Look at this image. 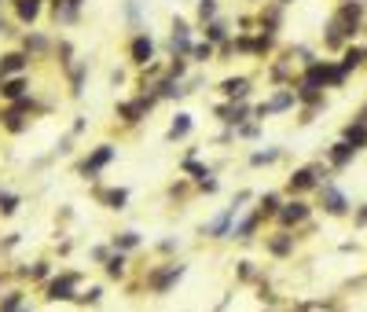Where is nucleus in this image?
Here are the masks:
<instances>
[{
    "mask_svg": "<svg viewBox=\"0 0 367 312\" xmlns=\"http://www.w3.org/2000/svg\"><path fill=\"white\" fill-rule=\"evenodd\" d=\"M140 243H143L140 231H117V236L111 239V250H117V254H133Z\"/></svg>",
    "mask_w": 367,
    "mask_h": 312,
    "instance_id": "nucleus-18",
    "label": "nucleus"
},
{
    "mask_svg": "<svg viewBox=\"0 0 367 312\" xmlns=\"http://www.w3.org/2000/svg\"><path fill=\"white\" fill-rule=\"evenodd\" d=\"M261 224H265V217H261L257 210H254V213H246V217H239V220H235L231 239H235V243H250V239L257 236V228H261Z\"/></svg>",
    "mask_w": 367,
    "mask_h": 312,
    "instance_id": "nucleus-9",
    "label": "nucleus"
},
{
    "mask_svg": "<svg viewBox=\"0 0 367 312\" xmlns=\"http://www.w3.org/2000/svg\"><path fill=\"white\" fill-rule=\"evenodd\" d=\"M320 206H323L327 217H349V199L334 180H327V184L320 188Z\"/></svg>",
    "mask_w": 367,
    "mask_h": 312,
    "instance_id": "nucleus-6",
    "label": "nucleus"
},
{
    "mask_svg": "<svg viewBox=\"0 0 367 312\" xmlns=\"http://www.w3.org/2000/svg\"><path fill=\"white\" fill-rule=\"evenodd\" d=\"M342 140H345V144H352L357 151H364V147H367V125L352 118V122L342 129Z\"/></svg>",
    "mask_w": 367,
    "mask_h": 312,
    "instance_id": "nucleus-15",
    "label": "nucleus"
},
{
    "mask_svg": "<svg viewBox=\"0 0 367 312\" xmlns=\"http://www.w3.org/2000/svg\"><path fill=\"white\" fill-rule=\"evenodd\" d=\"M99 297H103V287H92V290H85L81 297H77V305H96Z\"/></svg>",
    "mask_w": 367,
    "mask_h": 312,
    "instance_id": "nucleus-28",
    "label": "nucleus"
},
{
    "mask_svg": "<svg viewBox=\"0 0 367 312\" xmlns=\"http://www.w3.org/2000/svg\"><path fill=\"white\" fill-rule=\"evenodd\" d=\"M265 250L272 254V257H291L294 254V231H286V228H279V231H272V236L265 239Z\"/></svg>",
    "mask_w": 367,
    "mask_h": 312,
    "instance_id": "nucleus-8",
    "label": "nucleus"
},
{
    "mask_svg": "<svg viewBox=\"0 0 367 312\" xmlns=\"http://www.w3.org/2000/svg\"><path fill=\"white\" fill-rule=\"evenodd\" d=\"M279 210H283V195L268 191V195H261V199H257V213L265 217V220H275V217H279Z\"/></svg>",
    "mask_w": 367,
    "mask_h": 312,
    "instance_id": "nucleus-16",
    "label": "nucleus"
},
{
    "mask_svg": "<svg viewBox=\"0 0 367 312\" xmlns=\"http://www.w3.org/2000/svg\"><path fill=\"white\" fill-rule=\"evenodd\" d=\"M129 59H133L136 67H151V63H154V41L147 33L133 37V44H129Z\"/></svg>",
    "mask_w": 367,
    "mask_h": 312,
    "instance_id": "nucleus-10",
    "label": "nucleus"
},
{
    "mask_svg": "<svg viewBox=\"0 0 367 312\" xmlns=\"http://www.w3.org/2000/svg\"><path fill=\"white\" fill-rule=\"evenodd\" d=\"M26 96H30V81H26V74L0 81V99H4V103H19V99H26Z\"/></svg>",
    "mask_w": 367,
    "mask_h": 312,
    "instance_id": "nucleus-12",
    "label": "nucleus"
},
{
    "mask_svg": "<svg viewBox=\"0 0 367 312\" xmlns=\"http://www.w3.org/2000/svg\"><path fill=\"white\" fill-rule=\"evenodd\" d=\"M206 41L213 44V48H217V44H228V26H225V22H209V26H206Z\"/></svg>",
    "mask_w": 367,
    "mask_h": 312,
    "instance_id": "nucleus-22",
    "label": "nucleus"
},
{
    "mask_svg": "<svg viewBox=\"0 0 367 312\" xmlns=\"http://www.w3.org/2000/svg\"><path fill=\"white\" fill-rule=\"evenodd\" d=\"M114 158H117V147H114V144H96V147L88 151V158L81 162V176H85V180H96Z\"/></svg>",
    "mask_w": 367,
    "mask_h": 312,
    "instance_id": "nucleus-4",
    "label": "nucleus"
},
{
    "mask_svg": "<svg viewBox=\"0 0 367 312\" xmlns=\"http://www.w3.org/2000/svg\"><path fill=\"white\" fill-rule=\"evenodd\" d=\"M125 265H129V257L114 250V254L107 257V261H103V272H107L111 279H122V276H125Z\"/></svg>",
    "mask_w": 367,
    "mask_h": 312,
    "instance_id": "nucleus-20",
    "label": "nucleus"
},
{
    "mask_svg": "<svg viewBox=\"0 0 367 312\" xmlns=\"http://www.w3.org/2000/svg\"><path fill=\"white\" fill-rule=\"evenodd\" d=\"M96 199L107 206V210H125L129 191H125V188H107V191H96Z\"/></svg>",
    "mask_w": 367,
    "mask_h": 312,
    "instance_id": "nucleus-17",
    "label": "nucleus"
},
{
    "mask_svg": "<svg viewBox=\"0 0 367 312\" xmlns=\"http://www.w3.org/2000/svg\"><path fill=\"white\" fill-rule=\"evenodd\" d=\"M19 210V195H11V191H0V217H11Z\"/></svg>",
    "mask_w": 367,
    "mask_h": 312,
    "instance_id": "nucleus-25",
    "label": "nucleus"
},
{
    "mask_svg": "<svg viewBox=\"0 0 367 312\" xmlns=\"http://www.w3.org/2000/svg\"><path fill=\"white\" fill-rule=\"evenodd\" d=\"M180 169H184V173H191V180H199V184H206V180L213 176V173H209L206 165H199L195 158H184V162H180Z\"/></svg>",
    "mask_w": 367,
    "mask_h": 312,
    "instance_id": "nucleus-23",
    "label": "nucleus"
},
{
    "mask_svg": "<svg viewBox=\"0 0 367 312\" xmlns=\"http://www.w3.org/2000/svg\"><path fill=\"white\" fill-rule=\"evenodd\" d=\"M357 224H360V228L367 224V206H360V210H357Z\"/></svg>",
    "mask_w": 367,
    "mask_h": 312,
    "instance_id": "nucleus-30",
    "label": "nucleus"
},
{
    "mask_svg": "<svg viewBox=\"0 0 367 312\" xmlns=\"http://www.w3.org/2000/svg\"><path fill=\"white\" fill-rule=\"evenodd\" d=\"M246 114H250L246 103H220V107H217V118L225 122V125H231V129H239L246 122Z\"/></svg>",
    "mask_w": 367,
    "mask_h": 312,
    "instance_id": "nucleus-13",
    "label": "nucleus"
},
{
    "mask_svg": "<svg viewBox=\"0 0 367 312\" xmlns=\"http://www.w3.org/2000/svg\"><path fill=\"white\" fill-rule=\"evenodd\" d=\"M279 4H291V0H279Z\"/></svg>",
    "mask_w": 367,
    "mask_h": 312,
    "instance_id": "nucleus-31",
    "label": "nucleus"
},
{
    "mask_svg": "<svg viewBox=\"0 0 367 312\" xmlns=\"http://www.w3.org/2000/svg\"><path fill=\"white\" fill-rule=\"evenodd\" d=\"M191 56H195V63H209V59L217 56V48L206 41V44H195V51H191Z\"/></svg>",
    "mask_w": 367,
    "mask_h": 312,
    "instance_id": "nucleus-27",
    "label": "nucleus"
},
{
    "mask_svg": "<svg viewBox=\"0 0 367 312\" xmlns=\"http://www.w3.org/2000/svg\"><path fill=\"white\" fill-rule=\"evenodd\" d=\"M357 154H360V151L352 147V144H345V140L331 144V147H327V162H331V173H342V169H349Z\"/></svg>",
    "mask_w": 367,
    "mask_h": 312,
    "instance_id": "nucleus-7",
    "label": "nucleus"
},
{
    "mask_svg": "<svg viewBox=\"0 0 367 312\" xmlns=\"http://www.w3.org/2000/svg\"><path fill=\"white\" fill-rule=\"evenodd\" d=\"M15 15L22 26L37 22V15H41V0H15Z\"/></svg>",
    "mask_w": 367,
    "mask_h": 312,
    "instance_id": "nucleus-19",
    "label": "nucleus"
},
{
    "mask_svg": "<svg viewBox=\"0 0 367 312\" xmlns=\"http://www.w3.org/2000/svg\"><path fill=\"white\" fill-rule=\"evenodd\" d=\"M217 15V4H213V0H202V4H199V19H213Z\"/></svg>",
    "mask_w": 367,
    "mask_h": 312,
    "instance_id": "nucleus-29",
    "label": "nucleus"
},
{
    "mask_svg": "<svg viewBox=\"0 0 367 312\" xmlns=\"http://www.w3.org/2000/svg\"><path fill=\"white\" fill-rule=\"evenodd\" d=\"M26 276L37 279V283H44V279H51V265L48 261H33V268H26Z\"/></svg>",
    "mask_w": 367,
    "mask_h": 312,
    "instance_id": "nucleus-26",
    "label": "nucleus"
},
{
    "mask_svg": "<svg viewBox=\"0 0 367 312\" xmlns=\"http://www.w3.org/2000/svg\"><path fill=\"white\" fill-rule=\"evenodd\" d=\"M309 217H312V202H305V199H286L283 210H279V217H275V224L291 231V228H301Z\"/></svg>",
    "mask_w": 367,
    "mask_h": 312,
    "instance_id": "nucleus-5",
    "label": "nucleus"
},
{
    "mask_svg": "<svg viewBox=\"0 0 367 312\" xmlns=\"http://www.w3.org/2000/svg\"><path fill=\"white\" fill-rule=\"evenodd\" d=\"M19 309H26L22 305V290H8L4 297H0V312H19Z\"/></svg>",
    "mask_w": 367,
    "mask_h": 312,
    "instance_id": "nucleus-24",
    "label": "nucleus"
},
{
    "mask_svg": "<svg viewBox=\"0 0 367 312\" xmlns=\"http://www.w3.org/2000/svg\"><path fill=\"white\" fill-rule=\"evenodd\" d=\"M77 283H81L77 272H59L44 283V297L48 302H77Z\"/></svg>",
    "mask_w": 367,
    "mask_h": 312,
    "instance_id": "nucleus-3",
    "label": "nucleus"
},
{
    "mask_svg": "<svg viewBox=\"0 0 367 312\" xmlns=\"http://www.w3.org/2000/svg\"><path fill=\"white\" fill-rule=\"evenodd\" d=\"M220 96L228 103H246V96H250V77H225L220 81Z\"/></svg>",
    "mask_w": 367,
    "mask_h": 312,
    "instance_id": "nucleus-11",
    "label": "nucleus"
},
{
    "mask_svg": "<svg viewBox=\"0 0 367 312\" xmlns=\"http://www.w3.org/2000/svg\"><path fill=\"white\" fill-rule=\"evenodd\" d=\"M184 272H188V268H184L180 261H165L162 268L147 272V290H151V294H169V290H173L177 283L184 279Z\"/></svg>",
    "mask_w": 367,
    "mask_h": 312,
    "instance_id": "nucleus-2",
    "label": "nucleus"
},
{
    "mask_svg": "<svg viewBox=\"0 0 367 312\" xmlns=\"http://www.w3.org/2000/svg\"><path fill=\"white\" fill-rule=\"evenodd\" d=\"M279 158H283V151H279V147H268V151H254V154H250V165L261 169V165H275Z\"/></svg>",
    "mask_w": 367,
    "mask_h": 312,
    "instance_id": "nucleus-21",
    "label": "nucleus"
},
{
    "mask_svg": "<svg viewBox=\"0 0 367 312\" xmlns=\"http://www.w3.org/2000/svg\"><path fill=\"white\" fill-rule=\"evenodd\" d=\"M19 312H30V309H19Z\"/></svg>",
    "mask_w": 367,
    "mask_h": 312,
    "instance_id": "nucleus-32",
    "label": "nucleus"
},
{
    "mask_svg": "<svg viewBox=\"0 0 367 312\" xmlns=\"http://www.w3.org/2000/svg\"><path fill=\"white\" fill-rule=\"evenodd\" d=\"M327 169L323 165H297L291 176H286V191L294 195V199H305L309 191H320L323 184H327Z\"/></svg>",
    "mask_w": 367,
    "mask_h": 312,
    "instance_id": "nucleus-1",
    "label": "nucleus"
},
{
    "mask_svg": "<svg viewBox=\"0 0 367 312\" xmlns=\"http://www.w3.org/2000/svg\"><path fill=\"white\" fill-rule=\"evenodd\" d=\"M191 129H195L191 114H177V118L169 122V133H165V140H169V144H177V140H188V136H191Z\"/></svg>",
    "mask_w": 367,
    "mask_h": 312,
    "instance_id": "nucleus-14",
    "label": "nucleus"
}]
</instances>
